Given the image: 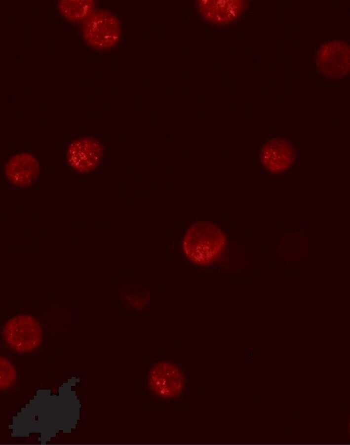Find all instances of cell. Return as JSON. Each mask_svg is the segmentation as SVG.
Listing matches in <instances>:
<instances>
[{"label": "cell", "mask_w": 350, "mask_h": 445, "mask_svg": "<svg viewBox=\"0 0 350 445\" xmlns=\"http://www.w3.org/2000/svg\"><path fill=\"white\" fill-rule=\"evenodd\" d=\"M227 244L225 234L217 225L208 221H198L186 232L182 249L186 257L199 266H208L216 262Z\"/></svg>", "instance_id": "cell-1"}, {"label": "cell", "mask_w": 350, "mask_h": 445, "mask_svg": "<svg viewBox=\"0 0 350 445\" xmlns=\"http://www.w3.org/2000/svg\"><path fill=\"white\" fill-rule=\"evenodd\" d=\"M81 32L89 46L106 50L118 44L121 28L119 20L113 13L106 10H95L82 22Z\"/></svg>", "instance_id": "cell-2"}, {"label": "cell", "mask_w": 350, "mask_h": 445, "mask_svg": "<svg viewBox=\"0 0 350 445\" xmlns=\"http://www.w3.org/2000/svg\"><path fill=\"white\" fill-rule=\"evenodd\" d=\"M2 335L6 344L19 353L35 350L43 337L40 324L28 315H19L9 319L4 325Z\"/></svg>", "instance_id": "cell-3"}, {"label": "cell", "mask_w": 350, "mask_h": 445, "mask_svg": "<svg viewBox=\"0 0 350 445\" xmlns=\"http://www.w3.org/2000/svg\"><path fill=\"white\" fill-rule=\"evenodd\" d=\"M104 155V147L99 140L92 137H83L69 144L66 160L69 166L77 172L87 173L98 167Z\"/></svg>", "instance_id": "cell-4"}, {"label": "cell", "mask_w": 350, "mask_h": 445, "mask_svg": "<svg viewBox=\"0 0 350 445\" xmlns=\"http://www.w3.org/2000/svg\"><path fill=\"white\" fill-rule=\"evenodd\" d=\"M318 71L332 78L347 75L350 70V48L346 43L334 40L322 45L316 57Z\"/></svg>", "instance_id": "cell-5"}, {"label": "cell", "mask_w": 350, "mask_h": 445, "mask_svg": "<svg viewBox=\"0 0 350 445\" xmlns=\"http://www.w3.org/2000/svg\"><path fill=\"white\" fill-rule=\"evenodd\" d=\"M149 385L158 397L172 399L181 394L185 384L184 376L181 369L169 362H161L150 371Z\"/></svg>", "instance_id": "cell-6"}, {"label": "cell", "mask_w": 350, "mask_h": 445, "mask_svg": "<svg viewBox=\"0 0 350 445\" xmlns=\"http://www.w3.org/2000/svg\"><path fill=\"white\" fill-rule=\"evenodd\" d=\"M195 3L204 19L218 26L233 22L247 6V1L243 0H197Z\"/></svg>", "instance_id": "cell-7"}, {"label": "cell", "mask_w": 350, "mask_h": 445, "mask_svg": "<svg viewBox=\"0 0 350 445\" xmlns=\"http://www.w3.org/2000/svg\"><path fill=\"white\" fill-rule=\"evenodd\" d=\"M7 179L13 185L20 188L31 186L38 179L40 165L32 154L21 152L12 156L4 167Z\"/></svg>", "instance_id": "cell-8"}, {"label": "cell", "mask_w": 350, "mask_h": 445, "mask_svg": "<svg viewBox=\"0 0 350 445\" xmlns=\"http://www.w3.org/2000/svg\"><path fill=\"white\" fill-rule=\"evenodd\" d=\"M295 153L287 140L276 138L269 141L263 147L260 161L270 172L277 174L287 169L293 163Z\"/></svg>", "instance_id": "cell-9"}, {"label": "cell", "mask_w": 350, "mask_h": 445, "mask_svg": "<svg viewBox=\"0 0 350 445\" xmlns=\"http://www.w3.org/2000/svg\"><path fill=\"white\" fill-rule=\"evenodd\" d=\"M57 6L65 19L78 23L83 22L95 10V2L93 0H61Z\"/></svg>", "instance_id": "cell-10"}, {"label": "cell", "mask_w": 350, "mask_h": 445, "mask_svg": "<svg viewBox=\"0 0 350 445\" xmlns=\"http://www.w3.org/2000/svg\"><path fill=\"white\" fill-rule=\"evenodd\" d=\"M17 377L15 367L6 358L0 357V389L6 390L14 383Z\"/></svg>", "instance_id": "cell-11"}]
</instances>
